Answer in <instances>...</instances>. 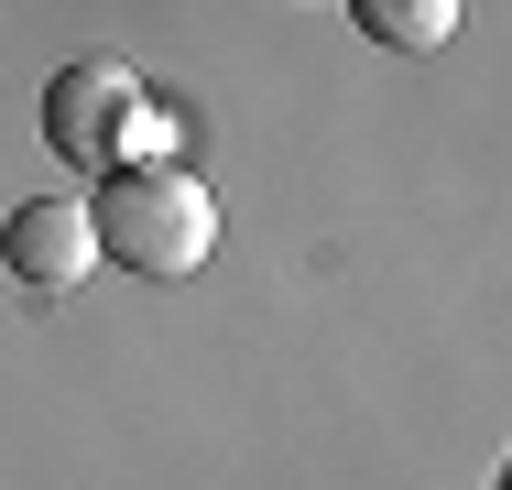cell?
Returning <instances> with one entry per match:
<instances>
[{
    "label": "cell",
    "instance_id": "3957f363",
    "mask_svg": "<svg viewBox=\"0 0 512 490\" xmlns=\"http://www.w3.org/2000/svg\"><path fill=\"white\" fill-rule=\"evenodd\" d=\"M0 262H11V284L33 294H66L99 273V229H88V207L77 196H22L11 207V229H0Z\"/></svg>",
    "mask_w": 512,
    "mask_h": 490
},
{
    "label": "cell",
    "instance_id": "277c9868",
    "mask_svg": "<svg viewBox=\"0 0 512 490\" xmlns=\"http://www.w3.org/2000/svg\"><path fill=\"white\" fill-rule=\"evenodd\" d=\"M349 11L382 55H447V33H458V0H349Z\"/></svg>",
    "mask_w": 512,
    "mask_h": 490
},
{
    "label": "cell",
    "instance_id": "5b68a950",
    "mask_svg": "<svg viewBox=\"0 0 512 490\" xmlns=\"http://www.w3.org/2000/svg\"><path fill=\"white\" fill-rule=\"evenodd\" d=\"M120 164H175V120H164L153 98L131 109V142H120Z\"/></svg>",
    "mask_w": 512,
    "mask_h": 490
},
{
    "label": "cell",
    "instance_id": "6da1fadb",
    "mask_svg": "<svg viewBox=\"0 0 512 490\" xmlns=\"http://www.w3.org/2000/svg\"><path fill=\"white\" fill-rule=\"evenodd\" d=\"M88 229H99V262L142 273V284H186L218 251V207H207V186L186 164H109Z\"/></svg>",
    "mask_w": 512,
    "mask_h": 490
},
{
    "label": "cell",
    "instance_id": "7a4b0ae2",
    "mask_svg": "<svg viewBox=\"0 0 512 490\" xmlns=\"http://www.w3.org/2000/svg\"><path fill=\"white\" fill-rule=\"evenodd\" d=\"M131 109L142 88L109 66V55H77V66H55V88H44V153H66V164H120V142H131Z\"/></svg>",
    "mask_w": 512,
    "mask_h": 490
}]
</instances>
